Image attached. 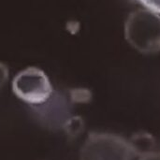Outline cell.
I'll return each instance as SVG.
<instances>
[{"label":"cell","instance_id":"1","mask_svg":"<svg viewBox=\"0 0 160 160\" xmlns=\"http://www.w3.org/2000/svg\"><path fill=\"white\" fill-rule=\"evenodd\" d=\"M128 42L138 52L153 54L160 52V15L149 9H137L125 24Z\"/></svg>","mask_w":160,"mask_h":160},{"label":"cell","instance_id":"2","mask_svg":"<svg viewBox=\"0 0 160 160\" xmlns=\"http://www.w3.org/2000/svg\"><path fill=\"white\" fill-rule=\"evenodd\" d=\"M12 87L20 98L31 104L44 102L52 93L47 76L36 68H29L19 73L13 80Z\"/></svg>","mask_w":160,"mask_h":160},{"label":"cell","instance_id":"3","mask_svg":"<svg viewBox=\"0 0 160 160\" xmlns=\"http://www.w3.org/2000/svg\"><path fill=\"white\" fill-rule=\"evenodd\" d=\"M147 9L160 13V0H139Z\"/></svg>","mask_w":160,"mask_h":160}]
</instances>
